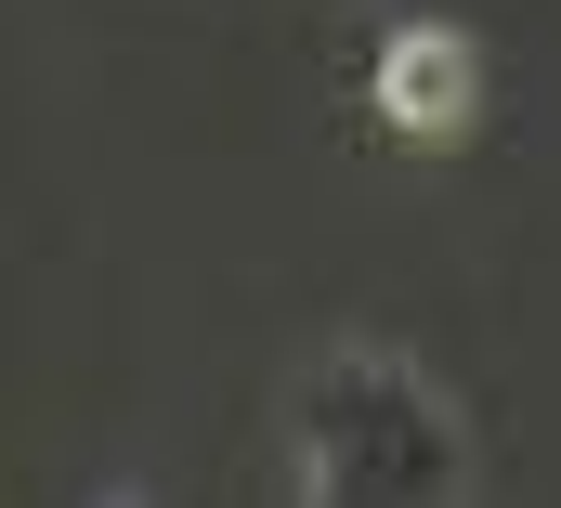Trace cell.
<instances>
[{"mask_svg":"<svg viewBox=\"0 0 561 508\" xmlns=\"http://www.w3.org/2000/svg\"><path fill=\"white\" fill-rule=\"evenodd\" d=\"M287 483L313 508H444L470 496V430L405 353L340 339L313 353V379L287 404Z\"/></svg>","mask_w":561,"mask_h":508,"instance_id":"6da1fadb","label":"cell"},{"mask_svg":"<svg viewBox=\"0 0 561 508\" xmlns=\"http://www.w3.org/2000/svg\"><path fill=\"white\" fill-rule=\"evenodd\" d=\"M483 105V53L457 39V26H392V53H379V118L405 130V143H457Z\"/></svg>","mask_w":561,"mask_h":508,"instance_id":"7a4b0ae2","label":"cell"}]
</instances>
